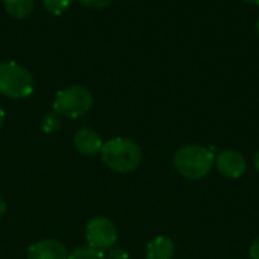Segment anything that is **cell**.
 <instances>
[{
	"instance_id": "6da1fadb",
	"label": "cell",
	"mask_w": 259,
	"mask_h": 259,
	"mask_svg": "<svg viewBox=\"0 0 259 259\" xmlns=\"http://www.w3.org/2000/svg\"><path fill=\"white\" fill-rule=\"evenodd\" d=\"M100 158L109 170L120 175H127L135 171L143 162V150L134 140L115 137L103 143Z\"/></svg>"
},
{
	"instance_id": "7a4b0ae2",
	"label": "cell",
	"mask_w": 259,
	"mask_h": 259,
	"mask_svg": "<svg viewBox=\"0 0 259 259\" xmlns=\"http://www.w3.org/2000/svg\"><path fill=\"white\" fill-rule=\"evenodd\" d=\"M214 164L215 156L212 150L197 144H187L179 147L173 158L176 171L190 181H200L206 178L211 173Z\"/></svg>"
},
{
	"instance_id": "3957f363",
	"label": "cell",
	"mask_w": 259,
	"mask_h": 259,
	"mask_svg": "<svg viewBox=\"0 0 259 259\" xmlns=\"http://www.w3.org/2000/svg\"><path fill=\"white\" fill-rule=\"evenodd\" d=\"M32 74L15 61L0 62V94L9 99H26L33 93Z\"/></svg>"
},
{
	"instance_id": "277c9868",
	"label": "cell",
	"mask_w": 259,
	"mask_h": 259,
	"mask_svg": "<svg viewBox=\"0 0 259 259\" xmlns=\"http://www.w3.org/2000/svg\"><path fill=\"white\" fill-rule=\"evenodd\" d=\"M93 106L91 93L79 85L64 88L56 93L53 100V112L59 117L79 118L85 115Z\"/></svg>"
},
{
	"instance_id": "5b68a950",
	"label": "cell",
	"mask_w": 259,
	"mask_h": 259,
	"mask_svg": "<svg viewBox=\"0 0 259 259\" xmlns=\"http://www.w3.org/2000/svg\"><path fill=\"white\" fill-rule=\"evenodd\" d=\"M85 240L90 247L105 253L115 246L118 240V231L111 219L99 215L87 223Z\"/></svg>"
},
{
	"instance_id": "8992f818",
	"label": "cell",
	"mask_w": 259,
	"mask_h": 259,
	"mask_svg": "<svg viewBox=\"0 0 259 259\" xmlns=\"http://www.w3.org/2000/svg\"><path fill=\"white\" fill-rule=\"evenodd\" d=\"M215 165H217V170L229 179L241 178L247 168L246 158L234 149L222 150L215 158Z\"/></svg>"
},
{
	"instance_id": "52a82bcc",
	"label": "cell",
	"mask_w": 259,
	"mask_h": 259,
	"mask_svg": "<svg viewBox=\"0 0 259 259\" xmlns=\"http://www.w3.org/2000/svg\"><path fill=\"white\" fill-rule=\"evenodd\" d=\"M68 250L58 240H41L27 249V259H67Z\"/></svg>"
},
{
	"instance_id": "ba28073f",
	"label": "cell",
	"mask_w": 259,
	"mask_h": 259,
	"mask_svg": "<svg viewBox=\"0 0 259 259\" xmlns=\"http://www.w3.org/2000/svg\"><path fill=\"white\" fill-rule=\"evenodd\" d=\"M73 146L74 149L83 155V156H94L100 153V149L103 146V141L100 135L90 127H82L79 129L74 137H73Z\"/></svg>"
},
{
	"instance_id": "9c48e42d",
	"label": "cell",
	"mask_w": 259,
	"mask_h": 259,
	"mask_svg": "<svg viewBox=\"0 0 259 259\" xmlns=\"http://www.w3.org/2000/svg\"><path fill=\"white\" fill-rule=\"evenodd\" d=\"M175 243L168 237L159 235L153 238L146 247V259H173Z\"/></svg>"
},
{
	"instance_id": "30bf717a",
	"label": "cell",
	"mask_w": 259,
	"mask_h": 259,
	"mask_svg": "<svg viewBox=\"0 0 259 259\" xmlns=\"http://www.w3.org/2000/svg\"><path fill=\"white\" fill-rule=\"evenodd\" d=\"M2 3L5 11L14 18H26L35 6L33 0H2Z\"/></svg>"
},
{
	"instance_id": "8fae6325",
	"label": "cell",
	"mask_w": 259,
	"mask_h": 259,
	"mask_svg": "<svg viewBox=\"0 0 259 259\" xmlns=\"http://www.w3.org/2000/svg\"><path fill=\"white\" fill-rule=\"evenodd\" d=\"M67 259H105V253L87 246V247H77L71 253H68Z\"/></svg>"
},
{
	"instance_id": "7c38bea8",
	"label": "cell",
	"mask_w": 259,
	"mask_h": 259,
	"mask_svg": "<svg viewBox=\"0 0 259 259\" xmlns=\"http://www.w3.org/2000/svg\"><path fill=\"white\" fill-rule=\"evenodd\" d=\"M73 2L74 0H42V5L47 12L53 15H61L73 5Z\"/></svg>"
},
{
	"instance_id": "4fadbf2b",
	"label": "cell",
	"mask_w": 259,
	"mask_h": 259,
	"mask_svg": "<svg viewBox=\"0 0 259 259\" xmlns=\"http://www.w3.org/2000/svg\"><path fill=\"white\" fill-rule=\"evenodd\" d=\"M61 127V117L56 112L46 114L42 121H41V129L46 134H53Z\"/></svg>"
},
{
	"instance_id": "5bb4252c",
	"label": "cell",
	"mask_w": 259,
	"mask_h": 259,
	"mask_svg": "<svg viewBox=\"0 0 259 259\" xmlns=\"http://www.w3.org/2000/svg\"><path fill=\"white\" fill-rule=\"evenodd\" d=\"M105 259H131L129 253L121 247H112L105 252Z\"/></svg>"
},
{
	"instance_id": "9a60e30c",
	"label": "cell",
	"mask_w": 259,
	"mask_h": 259,
	"mask_svg": "<svg viewBox=\"0 0 259 259\" xmlns=\"http://www.w3.org/2000/svg\"><path fill=\"white\" fill-rule=\"evenodd\" d=\"M79 2H80V5H83L85 8H90V9H102L112 3V0H79Z\"/></svg>"
},
{
	"instance_id": "2e32d148",
	"label": "cell",
	"mask_w": 259,
	"mask_h": 259,
	"mask_svg": "<svg viewBox=\"0 0 259 259\" xmlns=\"http://www.w3.org/2000/svg\"><path fill=\"white\" fill-rule=\"evenodd\" d=\"M249 256L250 259H259V237L252 243V246L249 249Z\"/></svg>"
},
{
	"instance_id": "e0dca14e",
	"label": "cell",
	"mask_w": 259,
	"mask_h": 259,
	"mask_svg": "<svg viewBox=\"0 0 259 259\" xmlns=\"http://www.w3.org/2000/svg\"><path fill=\"white\" fill-rule=\"evenodd\" d=\"M5 212H6V203L0 199V217L5 215Z\"/></svg>"
},
{
	"instance_id": "ac0fdd59",
	"label": "cell",
	"mask_w": 259,
	"mask_h": 259,
	"mask_svg": "<svg viewBox=\"0 0 259 259\" xmlns=\"http://www.w3.org/2000/svg\"><path fill=\"white\" fill-rule=\"evenodd\" d=\"M3 123H5V111H3V108H2V105H0V129H2V126H3Z\"/></svg>"
},
{
	"instance_id": "d6986e66",
	"label": "cell",
	"mask_w": 259,
	"mask_h": 259,
	"mask_svg": "<svg viewBox=\"0 0 259 259\" xmlns=\"http://www.w3.org/2000/svg\"><path fill=\"white\" fill-rule=\"evenodd\" d=\"M253 164H255V168L258 170L259 173V150L256 152V155H255V159H253Z\"/></svg>"
},
{
	"instance_id": "ffe728a7",
	"label": "cell",
	"mask_w": 259,
	"mask_h": 259,
	"mask_svg": "<svg viewBox=\"0 0 259 259\" xmlns=\"http://www.w3.org/2000/svg\"><path fill=\"white\" fill-rule=\"evenodd\" d=\"M247 3H252V5H259V0H246Z\"/></svg>"
},
{
	"instance_id": "44dd1931",
	"label": "cell",
	"mask_w": 259,
	"mask_h": 259,
	"mask_svg": "<svg viewBox=\"0 0 259 259\" xmlns=\"http://www.w3.org/2000/svg\"><path fill=\"white\" fill-rule=\"evenodd\" d=\"M256 30H258V35H259V18H258V21H256Z\"/></svg>"
}]
</instances>
